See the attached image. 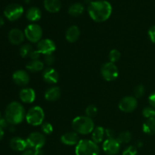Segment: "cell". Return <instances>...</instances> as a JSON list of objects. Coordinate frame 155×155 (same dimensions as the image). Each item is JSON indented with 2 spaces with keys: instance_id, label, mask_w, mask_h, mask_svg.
<instances>
[{
  "instance_id": "6da1fadb",
  "label": "cell",
  "mask_w": 155,
  "mask_h": 155,
  "mask_svg": "<svg viewBox=\"0 0 155 155\" xmlns=\"http://www.w3.org/2000/svg\"><path fill=\"white\" fill-rule=\"evenodd\" d=\"M88 12L90 18L98 23L106 21L112 13V6L106 0L93 1L89 4Z\"/></svg>"
},
{
  "instance_id": "7a4b0ae2",
  "label": "cell",
  "mask_w": 155,
  "mask_h": 155,
  "mask_svg": "<svg viewBox=\"0 0 155 155\" xmlns=\"http://www.w3.org/2000/svg\"><path fill=\"white\" fill-rule=\"evenodd\" d=\"M25 117L24 106L18 101H12L6 107L5 119L12 125L21 124Z\"/></svg>"
},
{
  "instance_id": "3957f363",
  "label": "cell",
  "mask_w": 155,
  "mask_h": 155,
  "mask_svg": "<svg viewBox=\"0 0 155 155\" xmlns=\"http://www.w3.org/2000/svg\"><path fill=\"white\" fill-rule=\"evenodd\" d=\"M72 127L78 134L88 135L95 129V124L92 118L87 116H79L72 121Z\"/></svg>"
},
{
  "instance_id": "277c9868",
  "label": "cell",
  "mask_w": 155,
  "mask_h": 155,
  "mask_svg": "<svg viewBox=\"0 0 155 155\" xmlns=\"http://www.w3.org/2000/svg\"><path fill=\"white\" fill-rule=\"evenodd\" d=\"M100 149L98 144L89 139L80 140L75 148L76 155H99Z\"/></svg>"
},
{
  "instance_id": "5b68a950",
  "label": "cell",
  "mask_w": 155,
  "mask_h": 155,
  "mask_svg": "<svg viewBox=\"0 0 155 155\" xmlns=\"http://www.w3.org/2000/svg\"><path fill=\"white\" fill-rule=\"evenodd\" d=\"M26 120L30 125L36 127L42 125L45 119V113L43 109L39 106L31 107L26 114Z\"/></svg>"
},
{
  "instance_id": "8992f818",
  "label": "cell",
  "mask_w": 155,
  "mask_h": 155,
  "mask_svg": "<svg viewBox=\"0 0 155 155\" xmlns=\"http://www.w3.org/2000/svg\"><path fill=\"white\" fill-rule=\"evenodd\" d=\"M25 37L33 43H38L42 39V29L36 24H29L24 30Z\"/></svg>"
},
{
  "instance_id": "52a82bcc",
  "label": "cell",
  "mask_w": 155,
  "mask_h": 155,
  "mask_svg": "<svg viewBox=\"0 0 155 155\" xmlns=\"http://www.w3.org/2000/svg\"><path fill=\"white\" fill-rule=\"evenodd\" d=\"M101 74L104 80L110 82L114 81L117 78L119 75V71L114 63L107 62L101 66Z\"/></svg>"
},
{
  "instance_id": "ba28073f",
  "label": "cell",
  "mask_w": 155,
  "mask_h": 155,
  "mask_svg": "<svg viewBox=\"0 0 155 155\" xmlns=\"http://www.w3.org/2000/svg\"><path fill=\"white\" fill-rule=\"evenodd\" d=\"M27 146L33 150L42 149L45 144V137L42 133L38 132H33L27 137Z\"/></svg>"
},
{
  "instance_id": "9c48e42d",
  "label": "cell",
  "mask_w": 155,
  "mask_h": 155,
  "mask_svg": "<svg viewBox=\"0 0 155 155\" xmlns=\"http://www.w3.org/2000/svg\"><path fill=\"white\" fill-rule=\"evenodd\" d=\"M24 8L19 4H10L5 8L4 15L8 20L11 21H16L22 16Z\"/></svg>"
},
{
  "instance_id": "30bf717a",
  "label": "cell",
  "mask_w": 155,
  "mask_h": 155,
  "mask_svg": "<svg viewBox=\"0 0 155 155\" xmlns=\"http://www.w3.org/2000/svg\"><path fill=\"white\" fill-rule=\"evenodd\" d=\"M138 105V101L136 97L126 96L120 101L118 107L119 109L125 113H130L134 111Z\"/></svg>"
},
{
  "instance_id": "8fae6325",
  "label": "cell",
  "mask_w": 155,
  "mask_h": 155,
  "mask_svg": "<svg viewBox=\"0 0 155 155\" xmlns=\"http://www.w3.org/2000/svg\"><path fill=\"white\" fill-rule=\"evenodd\" d=\"M102 148L107 154L116 155L118 154L120 149V143L118 142L117 139L110 138V139H107L103 142Z\"/></svg>"
},
{
  "instance_id": "7c38bea8",
  "label": "cell",
  "mask_w": 155,
  "mask_h": 155,
  "mask_svg": "<svg viewBox=\"0 0 155 155\" xmlns=\"http://www.w3.org/2000/svg\"><path fill=\"white\" fill-rule=\"evenodd\" d=\"M55 43L50 39H41L37 43V51L40 54H51L55 51Z\"/></svg>"
},
{
  "instance_id": "4fadbf2b",
  "label": "cell",
  "mask_w": 155,
  "mask_h": 155,
  "mask_svg": "<svg viewBox=\"0 0 155 155\" xmlns=\"http://www.w3.org/2000/svg\"><path fill=\"white\" fill-rule=\"evenodd\" d=\"M12 79L17 85L21 86H26L30 82V76L27 71L24 70L16 71L12 75Z\"/></svg>"
},
{
  "instance_id": "5bb4252c",
  "label": "cell",
  "mask_w": 155,
  "mask_h": 155,
  "mask_svg": "<svg viewBox=\"0 0 155 155\" xmlns=\"http://www.w3.org/2000/svg\"><path fill=\"white\" fill-rule=\"evenodd\" d=\"M42 78L45 83L55 84L59 80V74L54 68H48L42 72Z\"/></svg>"
},
{
  "instance_id": "9a60e30c",
  "label": "cell",
  "mask_w": 155,
  "mask_h": 155,
  "mask_svg": "<svg viewBox=\"0 0 155 155\" xmlns=\"http://www.w3.org/2000/svg\"><path fill=\"white\" fill-rule=\"evenodd\" d=\"M24 37H25L24 33L20 29H12L8 33L9 42L13 45H19L22 43L24 40Z\"/></svg>"
},
{
  "instance_id": "2e32d148",
  "label": "cell",
  "mask_w": 155,
  "mask_h": 155,
  "mask_svg": "<svg viewBox=\"0 0 155 155\" xmlns=\"http://www.w3.org/2000/svg\"><path fill=\"white\" fill-rule=\"evenodd\" d=\"M19 97L22 102L30 104L36 99V92L32 88H24L20 92Z\"/></svg>"
},
{
  "instance_id": "e0dca14e",
  "label": "cell",
  "mask_w": 155,
  "mask_h": 155,
  "mask_svg": "<svg viewBox=\"0 0 155 155\" xmlns=\"http://www.w3.org/2000/svg\"><path fill=\"white\" fill-rule=\"evenodd\" d=\"M80 138H79L78 133L76 132H69L63 134L61 137V142L64 145H77L78 142H80Z\"/></svg>"
},
{
  "instance_id": "ac0fdd59",
  "label": "cell",
  "mask_w": 155,
  "mask_h": 155,
  "mask_svg": "<svg viewBox=\"0 0 155 155\" xmlns=\"http://www.w3.org/2000/svg\"><path fill=\"white\" fill-rule=\"evenodd\" d=\"M10 147L16 151H24L28 148L27 140L21 137H14L10 141Z\"/></svg>"
},
{
  "instance_id": "d6986e66",
  "label": "cell",
  "mask_w": 155,
  "mask_h": 155,
  "mask_svg": "<svg viewBox=\"0 0 155 155\" xmlns=\"http://www.w3.org/2000/svg\"><path fill=\"white\" fill-rule=\"evenodd\" d=\"M80 36V30L77 26L73 25L71 26L67 30L65 33V38L69 42H75L78 40Z\"/></svg>"
},
{
  "instance_id": "ffe728a7",
  "label": "cell",
  "mask_w": 155,
  "mask_h": 155,
  "mask_svg": "<svg viewBox=\"0 0 155 155\" xmlns=\"http://www.w3.org/2000/svg\"><path fill=\"white\" fill-rule=\"evenodd\" d=\"M61 89L58 86H52L50 87L45 91V99L48 101H55L60 98Z\"/></svg>"
},
{
  "instance_id": "44dd1931",
  "label": "cell",
  "mask_w": 155,
  "mask_h": 155,
  "mask_svg": "<svg viewBox=\"0 0 155 155\" xmlns=\"http://www.w3.org/2000/svg\"><path fill=\"white\" fill-rule=\"evenodd\" d=\"M44 7L50 13H57L61 8L60 0H44Z\"/></svg>"
},
{
  "instance_id": "7402d4cb",
  "label": "cell",
  "mask_w": 155,
  "mask_h": 155,
  "mask_svg": "<svg viewBox=\"0 0 155 155\" xmlns=\"http://www.w3.org/2000/svg\"><path fill=\"white\" fill-rule=\"evenodd\" d=\"M42 17V12L40 9L37 7H31L27 10L26 14V18L27 20L32 22H36L40 20Z\"/></svg>"
},
{
  "instance_id": "603a6c76",
  "label": "cell",
  "mask_w": 155,
  "mask_h": 155,
  "mask_svg": "<svg viewBox=\"0 0 155 155\" xmlns=\"http://www.w3.org/2000/svg\"><path fill=\"white\" fill-rule=\"evenodd\" d=\"M105 135V130L102 127H96L92 132V140L96 144L101 143Z\"/></svg>"
},
{
  "instance_id": "cb8c5ba5",
  "label": "cell",
  "mask_w": 155,
  "mask_h": 155,
  "mask_svg": "<svg viewBox=\"0 0 155 155\" xmlns=\"http://www.w3.org/2000/svg\"><path fill=\"white\" fill-rule=\"evenodd\" d=\"M26 68L28 71L32 73L39 72L44 68V64L39 60H32L27 64Z\"/></svg>"
},
{
  "instance_id": "d4e9b609",
  "label": "cell",
  "mask_w": 155,
  "mask_h": 155,
  "mask_svg": "<svg viewBox=\"0 0 155 155\" xmlns=\"http://www.w3.org/2000/svg\"><path fill=\"white\" fill-rule=\"evenodd\" d=\"M142 130L145 134H155V117L148 119L142 126Z\"/></svg>"
},
{
  "instance_id": "484cf974",
  "label": "cell",
  "mask_w": 155,
  "mask_h": 155,
  "mask_svg": "<svg viewBox=\"0 0 155 155\" xmlns=\"http://www.w3.org/2000/svg\"><path fill=\"white\" fill-rule=\"evenodd\" d=\"M84 12V7L81 3H74L68 8V13L72 17H78Z\"/></svg>"
},
{
  "instance_id": "4316f807",
  "label": "cell",
  "mask_w": 155,
  "mask_h": 155,
  "mask_svg": "<svg viewBox=\"0 0 155 155\" xmlns=\"http://www.w3.org/2000/svg\"><path fill=\"white\" fill-rule=\"evenodd\" d=\"M131 139H132V134L129 131L122 132V133H120L119 136H118L117 138V141L120 144L129 143V142L131 141Z\"/></svg>"
},
{
  "instance_id": "83f0119b",
  "label": "cell",
  "mask_w": 155,
  "mask_h": 155,
  "mask_svg": "<svg viewBox=\"0 0 155 155\" xmlns=\"http://www.w3.org/2000/svg\"><path fill=\"white\" fill-rule=\"evenodd\" d=\"M33 48H32V45L30 44H24L20 48V54L22 58H27L30 56V54H31V52L33 51Z\"/></svg>"
},
{
  "instance_id": "f1b7e54d",
  "label": "cell",
  "mask_w": 155,
  "mask_h": 155,
  "mask_svg": "<svg viewBox=\"0 0 155 155\" xmlns=\"http://www.w3.org/2000/svg\"><path fill=\"white\" fill-rule=\"evenodd\" d=\"M121 54L118 50L117 49H112L111 51H110L108 54L109 60H110V62H112V63H116L120 59Z\"/></svg>"
},
{
  "instance_id": "f546056e",
  "label": "cell",
  "mask_w": 155,
  "mask_h": 155,
  "mask_svg": "<svg viewBox=\"0 0 155 155\" xmlns=\"http://www.w3.org/2000/svg\"><path fill=\"white\" fill-rule=\"evenodd\" d=\"M142 115L147 119L155 117V108L152 107H146L142 110Z\"/></svg>"
},
{
  "instance_id": "4dcf8cb0",
  "label": "cell",
  "mask_w": 155,
  "mask_h": 155,
  "mask_svg": "<svg viewBox=\"0 0 155 155\" xmlns=\"http://www.w3.org/2000/svg\"><path fill=\"white\" fill-rule=\"evenodd\" d=\"M86 116L92 118L94 117H95L98 113V108H97L96 106H95L94 104H90V105L88 106L86 108Z\"/></svg>"
},
{
  "instance_id": "1f68e13d",
  "label": "cell",
  "mask_w": 155,
  "mask_h": 155,
  "mask_svg": "<svg viewBox=\"0 0 155 155\" xmlns=\"http://www.w3.org/2000/svg\"><path fill=\"white\" fill-rule=\"evenodd\" d=\"M145 93V88L143 85H138L134 89V94L136 98H142Z\"/></svg>"
},
{
  "instance_id": "d6a6232c",
  "label": "cell",
  "mask_w": 155,
  "mask_h": 155,
  "mask_svg": "<svg viewBox=\"0 0 155 155\" xmlns=\"http://www.w3.org/2000/svg\"><path fill=\"white\" fill-rule=\"evenodd\" d=\"M41 129H42V131L44 134L50 135L53 132V127L49 123H43L42 124Z\"/></svg>"
},
{
  "instance_id": "836d02e7",
  "label": "cell",
  "mask_w": 155,
  "mask_h": 155,
  "mask_svg": "<svg viewBox=\"0 0 155 155\" xmlns=\"http://www.w3.org/2000/svg\"><path fill=\"white\" fill-rule=\"evenodd\" d=\"M122 155H137V149L134 146H129L123 152Z\"/></svg>"
},
{
  "instance_id": "e575fe53",
  "label": "cell",
  "mask_w": 155,
  "mask_h": 155,
  "mask_svg": "<svg viewBox=\"0 0 155 155\" xmlns=\"http://www.w3.org/2000/svg\"><path fill=\"white\" fill-rule=\"evenodd\" d=\"M44 61H45V63L47 65L51 66V65L54 62V57L53 56L52 54H46V55H45Z\"/></svg>"
},
{
  "instance_id": "d590c367",
  "label": "cell",
  "mask_w": 155,
  "mask_h": 155,
  "mask_svg": "<svg viewBox=\"0 0 155 155\" xmlns=\"http://www.w3.org/2000/svg\"><path fill=\"white\" fill-rule=\"evenodd\" d=\"M148 36H149V39L153 43H155V25L152 26L151 28L148 30Z\"/></svg>"
},
{
  "instance_id": "8d00e7d4",
  "label": "cell",
  "mask_w": 155,
  "mask_h": 155,
  "mask_svg": "<svg viewBox=\"0 0 155 155\" xmlns=\"http://www.w3.org/2000/svg\"><path fill=\"white\" fill-rule=\"evenodd\" d=\"M148 102H149L151 107L155 108V92L149 95V97H148Z\"/></svg>"
},
{
  "instance_id": "74e56055",
  "label": "cell",
  "mask_w": 155,
  "mask_h": 155,
  "mask_svg": "<svg viewBox=\"0 0 155 155\" xmlns=\"http://www.w3.org/2000/svg\"><path fill=\"white\" fill-rule=\"evenodd\" d=\"M29 57H30L32 60H38V59L39 58V57H40V53H39L37 50H36V51H33Z\"/></svg>"
},
{
  "instance_id": "f35d334b",
  "label": "cell",
  "mask_w": 155,
  "mask_h": 155,
  "mask_svg": "<svg viewBox=\"0 0 155 155\" xmlns=\"http://www.w3.org/2000/svg\"><path fill=\"white\" fill-rule=\"evenodd\" d=\"M8 122L6 120L5 118H1L0 119V127L2 128H5V127H8Z\"/></svg>"
},
{
  "instance_id": "ab89813d",
  "label": "cell",
  "mask_w": 155,
  "mask_h": 155,
  "mask_svg": "<svg viewBox=\"0 0 155 155\" xmlns=\"http://www.w3.org/2000/svg\"><path fill=\"white\" fill-rule=\"evenodd\" d=\"M105 135L107 136V139H110V138H114V132L112 131L111 130H110V129H107V130H105Z\"/></svg>"
},
{
  "instance_id": "60d3db41",
  "label": "cell",
  "mask_w": 155,
  "mask_h": 155,
  "mask_svg": "<svg viewBox=\"0 0 155 155\" xmlns=\"http://www.w3.org/2000/svg\"><path fill=\"white\" fill-rule=\"evenodd\" d=\"M21 155H34V150L33 149L25 150Z\"/></svg>"
},
{
  "instance_id": "b9f144b4",
  "label": "cell",
  "mask_w": 155,
  "mask_h": 155,
  "mask_svg": "<svg viewBox=\"0 0 155 155\" xmlns=\"http://www.w3.org/2000/svg\"><path fill=\"white\" fill-rule=\"evenodd\" d=\"M34 155H45V154L42 149H36L34 150Z\"/></svg>"
},
{
  "instance_id": "7bdbcfd3",
  "label": "cell",
  "mask_w": 155,
  "mask_h": 155,
  "mask_svg": "<svg viewBox=\"0 0 155 155\" xmlns=\"http://www.w3.org/2000/svg\"><path fill=\"white\" fill-rule=\"evenodd\" d=\"M3 136H4V130H3V128L0 127V140L2 139Z\"/></svg>"
},
{
  "instance_id": "ee69618b",
  "label": "cell",
  "mask_w": 155,
  "mask_h": 155,
  "mask_svg": "<svg viewBox=\"0 0 155 155\" xmlns=\"http://www.w3.org/2000/svg\"><path fill=\"white\" fill-rule=\"evenodd\" d=\"M3 24H4V19L2 17H0V27L2 26Z\"/></svg>"
},
{
  "instance_id": "f6af8a7d",
  "label": "cell",
  "mask_w": 155,
  "mask_h": 155,
  "mask_svg": "<svg viewBox=\"0 0 155 155\" xmlns=\"http://www.w3.org/2000/svg\"><path fill=\"white\" fill-rule=\"evenodd\" d=\"M83 2H85L86 3H89V4H90L91 2H93V0H83Z\"/></svg>"
},
{
  "instance_id": "bcb514c9",
  "label": "cell",
  "mask_w": 155,
  "mask_h": 155,
  "mask_svg": "<svg viewBox=\"0 0 155 155\" xmlns=\"http://www.w3.org/2000/svg\"><path fill=\"white\" fill-rule=\"evenodd\" d=\"M1 118H2L1 117V113H0V119H1Z\"/></svg>"
}]
</instances>
